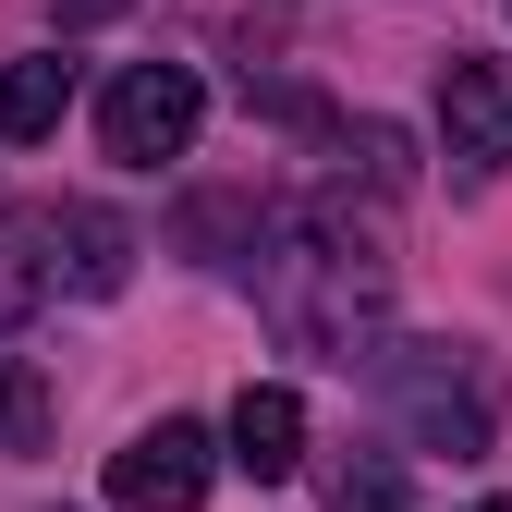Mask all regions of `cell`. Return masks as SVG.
<instances>
[{
	"mask_svg": "<svg viewBox=\"0 0 512 512\" xmlns=\"http://www.w3.org/2000/svg\"><path fill=\"white\" fill-rule=\"evenodd\" d=\"M232 476H256V488H281L293 464H305V403L281 391V378H244V403H232Z\"/></svg>",
	"mask_w": 512,
	"mask_h": 512,
	"instance_id": "obj_6",
	"label": "cell"
},
{
	"mask_svg": "<svg viewBox=\"0 0 512 512\" xmlns=\"http://www.w3.org/2000/svg\"><path fill=\"white\" fill-rule=\"evenodd\" d=\"M220 464H232V452H220L196 415H159V427H135V439L110 452V500H122V512H196Z\"/></svg>",
	"mask_w": 512,
	"mask_h": 512,
	"instance_id": "obj_4",
	"label": "cell"
},
{
	"mask_svg": "<svg viewBox=\"0 0 512 512\" xmlns=\"http://www.w3.org/2000/svg\"><path fill=\"white\" fill-rule=\"evenodd\" d=\"M37 452H49V378L0 354V464H37Z\"/></svg>",
	"mask_w": 512,
	"mask_h": 512,
	"instance_id": "obj_10",
	"label": "cell"
},
{
	"mask_svg": "<svg viewBox=\"0 0 512 512\" xmlns=\"http://www.w3.org/2000/svg\"><path fill=\"white\" fill-rule=\"evenodd\" d=\"M171 232H183V256H208V269H244V281H256V256L281 244V208H269V196H183Z\"/></svg>",
	"mask_w": 512,
	"mask_h": 512,
	"instance_id": "obj_8",
	"label": "cell"
},
{
	"mask_svg": "<svg viewBox=\"0 0 512 512\" xmlns=\"http://www.w3.org/2000/svg\"><path fill=\"white\" fill-rule=\"evenodd\" d=\"M49 281H74V293H122L135 281V232H122L110 208H49Z\"/></svg>",
	"mask_w": 512,
	"mask_h": 512,
	"instance_id": "obj_7",
	"label": "cell"
},
{
	"mask_svg": "<svg viewBox=\"0 0 512 512\" xmlns=\"http://www.w3.org/2000/svg\"><path fill=\"white\" fill-rule=\"evenodd\" d=\"M256 305H269V330L317 366H354L391 342V256H378L342 208H305L281 220V244L256 256Z\"/></svg>",
	"mask_w": 512,
	"mask_h": 512,
	"instance_id": "obj_1",
	"label": "cell"
},
{
	"mask_svg": "<svg viewBox=\"0 0 512 512\" xmlns=\"http://www.w3.org/2000/svg\"><path fill=\"white\" fill-rule=\"evenodd\" d=\"M37 293H49V269H37V256H13V244H0V342H13L25 317H37Z\"/></svg>",
	"mask_w": 512,
	"mask_h": 512,
	"instance_id": "obj_12",
	"label": "cell"
},
{
	"mask_svg": "<svg viewBox=\"0 0 512 512\" xmlns=\"http://www.w3.org/2000/svg\"><path fill=\"white\" fill-rule=\"evenodd\" d=\"M61 110H74V61H13V74H0V147L61 135Z\"/></svg>",
	"mask_w": 512,
	"mask_h": 512,
	"instance_id": "obj_9",
	"label": "cell"
},
{
	"mask_svg": "<svg viewBox=\"0 0 512 512\" xmlns=\"http://www.w3.org/2000/svg\"><path fill=\"white\" fill-rule=\"evenodd\" d=\"M317 500H330V512H403V464L391 452H342Z\"/></svg>",
	"mask_w": 512,
	"mask_h": 512,
	"instance_id": "obj_11",
	"label": "cell"
},
{
	"mask_svg": "<svg viewBox=\"0 0 512 512\" xmlns=\"http://www.w3.org/2000/svg\"><path fill=\"white\" fill-rule=\"evenodd\" d=\"M196 122H208V86L183 74V61H135V74H110V98H98V147L122 171H159V159L196 147Z\"/></svg>",
	"mask_w": 512,
	"mask_h": 512,
	"instance_id": "obj_3",
	"label": "cell"
},
{
	"mask_svg": "<svg viewBox=\"0 0 512 512\" xmlns=\"http://www.w3.org/2000/svg\"><path fill=\"white\" fill-rule=\"evenodd\" d=\"M439 147L476 183L512 171V61H452V74H439Z\"/></svg>",
	"mask_w": 512,
	"mask_h": 512,
	"instance_id": "obj_5",
	"label": "cell"
},
{
	"mask_svg": "<svg viewBox=\"0 0 512 512\" xmlns=\"http://www.w3.org/2000/svg\"><path fill=\"white\" fill-rule=\"evenodd\" d=\"M378 391L415 427V452H452V464H488L500 452V391L464 342H378Z\"/></svg>",
	"mask_w": 512,
	"mask_h": 512,
	"instance_id": "obj_2",
	"label": "cell"
},
{
	"mask_svg": "<svg viewBox=\"0 0 512 512\" xmlns=\"http://www.w3.org/2000/svg\"><path fill=\"white\" fill-rule=\"evenodd\" d=\"M61 25H110V13H135V0H49Z\"/></svg>",
	"mask_w": 512,
	"mask_h": 512,
	"instance_id": "obj_14",
	"label": "cell"
},
{
	"mask_svg": "<svg viewBox=\"0 0 512 512\" xmlns=\"http://www.w3.org/2000/svg\"><path fill=\"white\" fill-rule=\"evenodd\" d=\"M464 512H512V500H464Z\"/></svg>",
	"mask_w": 512,
	"mask_h": 512,
	"instance_id": "obj_15",
	"label": "cell"
},
{
	"mask_svg": "<svg viewBox=\"0 0 512 512\" xmlns=\"http://www.w3.org/2000/svg\"><path fill=\"white\" fill-rule=\"evenodd\" d=\"M354 147H366V183H403L415 159H403V122H354Z\"/></svg>",
	"mask_w": 512,
	"mask_h": 512,
	"instance_id": "obj_13",
	"label": "cell"
}]
</instances>
